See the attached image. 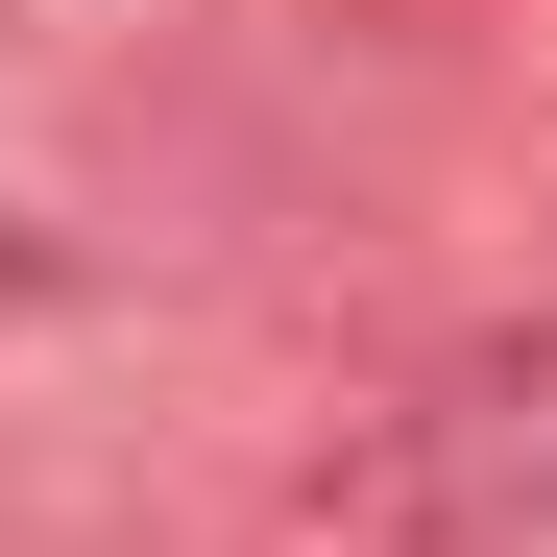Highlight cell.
<instances>
[{
    "label": "cell",
    "instance_id": "7a4b0ae2",
    "mask_svg": "<svg viewBox=\"0 0 557 557\" xmlns=\"http://www.w3.org/2000/svg\"><path fill=\"white\" fill-rule=\"evenodd\" d=\"M436 460H460V509L485 533H557V339H485L436 388Z\"/></svg>",
    "mask_w": 557,
    "mask_h": 557
},
{
    "label": "cell",
    "instance_id": "6da1fadb",
    "mask_svg": "<svg viewBox=\"0 0 557 557\" xmlns=\"http://www.w3.org/2000/svg\"><path fill=\"white\" fill-rule=\"evenodd\" d=\"M243 557H485V509H460V460H436V388H339L292 460H267Z\"/></svg>",
    "mask_w": 557,
    "mask_h": 557
}]
</instances>
